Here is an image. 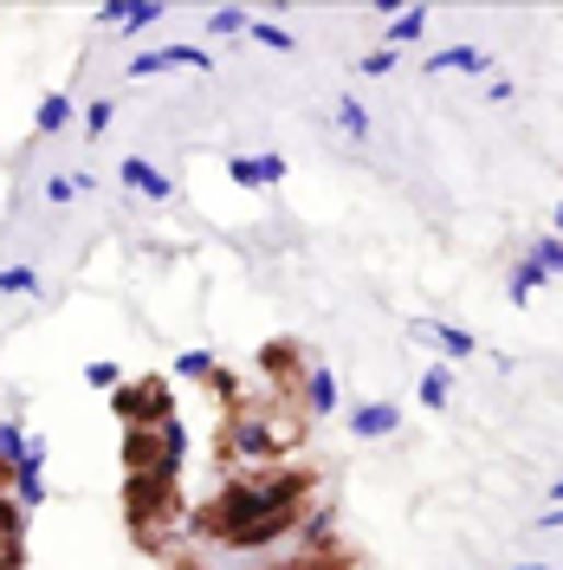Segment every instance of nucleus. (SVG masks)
<instances>
[{
    "label": "nucleus",
    "instance_id": "nucleus-1",
    "mask_svg": "<svg viewBox=\"0 0 563 570\" xmlns=\"http://www.w3.org/2000/svg\"><path fill=\"white\" fill-rule=\"evenodd\" d=\"M305 493H311L305 474H253V480H233V487L202 512V532L233 538V532H246V525H260V518H273V512H291Z\"/></svg>",
    "mask_w": 563,
    "mask_h": 570
},
{
    "label": "nucleus",
    "instance_id": "nucleus-2",
    "mask_svg": "<svg viewBox=\"0 0 563 570\" xmlns=\"http://www.w3.org/2000/svg\"><path fill=\"white\" fill-rule=\"evenodd\" d=\"M111 402H117V415L130 422V434H149L156 422H169V396H162V383H137V396L117 389Z\"/></svg>",
    "mask_w": 563,
    "mask_h": 570
},
{
    "label": "nucleus",
    "instance_id": "nucleus-3",
    "mask_svg": "<svg viewBox=\"0 0 563 570\" xmlns=\"http://www.w3.org/2000/svg\"><path fill=\"white\" fill-rule=\"evenodd\" d=\"M162 71H208V53L202 46H156V53L130 59V78H162Z\"/></svg>",
    "mask_w": 563,
    "mask_h": 570
},
{
    "label": "nucleus",
    "instance_id": "nucleus-4",
    "mask_svg": "<svg viewBox=\"0 0 563 570\" xmlns=\"http://www.w3.org/2000/svg\"><path fill=\"white\" fill-rule=\"evenodd\" d=\"M409 331H415V344H434L447 363H467V356L480 351V338H473V331H460V324H427V318H415Z\"/></svg>",
    "mask_w": 563,
    "mask_h": 570
},
{
    "label": "nucleus",
    "instance_id": "nucleus-5",
    "mask_svg": "<svg viewBox=\"0 0 563 570\" xmlns=\"http://www.w3.org/2000/svg\"><path fill=\"white\" fill-rule=\"evenodd\" d=\"M117 175H124V189L142 195V202H169V195H175V182H169L149 156H124V162H117Z\"/></svg>",
    "mask_w": 563,
    "mask_h": 570
},
{
    "label": "nucleus",
    "instance_id": "nucleus-6",
    "mask_svg": "<svg viewBox=\"0 0 563 570\" xmlns=\"http://www.w3.org/2000/svg\"><path fill=\"white\" fill-rule=\"evenodd\" d=\"M402 428V409L395 402H356L351 409V434L356 441H389Z\"/></svg>",
    "mask_w": 563,
    "mask_h": 570
},
{
    "label": "nucleus",
    "instance_id": "nucleus-7",
    "mask_svg": "<svg viewBox=\"0 0 563 570\" xmlns=\"http://www.w3.org/2000/svg\"><path fill=\"white\" fill-rule=\"evenodd\" d=\"M273 447H279V441L266 434L260 415H253V422H233V454H240L246 467H266V460H273Z\"/></svg>",
    "mask_w": 563,
    "mask_h": 570
},
{
    "label": "nucleus",
    "instance_id": "nucleus-8",
    "mask_svg": "<svg viewBox=\"0 0 563 570\" xmlns=\"http://www.w3.org/2000/svg\"><path fill=\"white\" fill-rule=\"evenodd\" d=\"M291 525H298V505H291V512H273V518H260V525H246V532H233L227 545H233V551H260V545H273V538H285Z\"/></svg>",
    "mask_w": 563,
    "mask_h": 570
},
{
    "label": "nucleus",
    "instance_id": "nucleus-9",
    "mask_svg": "<svg viewBox=\"0 0 563 570\" xmlns=\"http://www.w3.org/2000/svg\"><path fill=\"white\" fill-rule=\"evenodd\" d=\"M493 59L480 53V46H440V53H427V78H440V71H486Z\"/></svg>",
    "mask_w": 563,
    "mask_h": 570
},
{
    "label": "nucleus",
    "instance_id": "nucleus-10",
    "mask_svg": "<svg viewBox=\"0 0 563 570\" xmlns=\"http://www.w3.org/2000/svg\"><path fill=\"white\" fill-rule=\"evenodd\" d=\"M305 409H311V422H324V415L337 409V376H331L324 363H318V369L305 376Z\"/></svg>",
    "mask_w": 563,
    "mask_h": 570
},
{
    "label": "nucleus",
    "instance_id": "nucleus-11",
    "mask_svg": "<svg viewBox=\"0 0 563 570\" xmlns=\"http://www.w3.org/2000/svg\"><path fill=\"white\" fill-rule=\"evenodd\" d=\"M422 33H427V7H402V13H395V20L382 26V46L395 53V46H415Z\"/></svg>",
    "mask_w": 563,
    "mask_h": 570
},
{
    "label": "nucleus",
    "instance_id": "nucleus-12",
    "mask_svg": "<svg viewBox=\"0 0 563 570\" xmlns=\"http://www.w3.org/2000/svg\"><path fill=\"white\" fill-rule=\"evenodd\" d=\"M71 124V98L66 91H46V98H39V111H33V130H46V137H53V130H66Z\"/></svg>",
    "mask_w": 563,
    "mask_h": 570
},
{
    "label": "nucleus",
    "instance_id": "nucleus-13",
    "mask_svg": "<svg viewBox=\"0 0 563 570\" xmlns=\"http://www.w3.org/2000/svg\"><path fill=\"white\" fill-rule=\"evenodd\" d=\"M544 280H551V273H544L538 260H518V266H512V285H505V292H512V305H525V298H531Z\"/></svg>",
    "mask_w": 563,
    "mask_h": 570
},
{
    "label": "nucleus",
    "instance_id": "nucleus-14",
    "mask_svg": "<svg viewBox=\"0 0 563 570\" xmlns=\"http://www.w3.org/2000/svg\"><path fill=\"white\" fill-rule=\"evenodd\" d=\"M447 396H453V369L434 363V369L422 376V409H447Z\"/></svg>",
    "mask_w": 563,
    "mask_h": 570
},
{
    "label": "nucleus",
    "instance_id": "nucleus-15",
    "mask_svg": "<svg viewBox=\"0 0 563 570\" xmlns=\"http://www.w3.org/2000/svg\"><path fill=\"white\" fill-rule=\"evenodd\" d=\"M149 26H162V0H137V7L124 13V26H117V33H124V39H142Z\"/></svg>",
    "mask_w": 563,
    "mask_h": 570
},
{
    "label": "nucleus",
    "instance_id": "nucleus-16",
    "mask_svg": "<svg viewBox=\"0 0 563 570\" xmlns=\"http://www.w3.org/2000/svg\"><path fill=\"white\" fill-rule=\"evenodd\" d=\"M337 130H344V137H363V130H369V111H363V98H356V91L337 98Z\"/></svg>",
    "mask_w": 563,
    "mask_h": 570
},
{
    "label": "nucleus",
    "instance_id": "nucleus-17",
    "mask_svg": "<svg viewBox=\"0 0 563 570\" xmlns=\"http://www.w3.org/2000/svg\"><path fill=\"white\" fill-rule=\"evenodd\" d=\"M26 292H39L33 266H0V298H26Z\"/></svg>",
    "mask_w": 563,
    "mask_h": 570
},
{
    "label": "nucleus",
    "instance_id": "nucleus-18",
    "mask_svg": "<svg viewBox=\"0 0 563 570\" xmlns=\"http://www.w3.org/2000/svg\"><path fill=\"white\" fill-rule=\"evenodd\" d=\"M111 124H117V104H111V98H97V104L84 111V137L104 142V137H111Z\"/></svg>",
    "mask_w": 563,
    "mask_h": 570
},
{
    "label": "nucleus",
    "instance_id": "nucleus-19",
    "mask_svg": "<svg viewBox=\"0 0 563 570\" xmlns=\"http://www.w3.org/2000/svg\"><path fill=\"white\" fill-rule=\"evenodd\" d=\"M525 260H538V266H544V273L558 280V273H563V240H558V233H544V240H531V253H525Z\"/></svg>",
    "mask_w": 563,
    "mask_h": 570
},
{
    "label": "nucleus",
    "instance_id": "nucleus-20",
    "mask_svg": "<svg viewBox=\"0 0 563 570\" xmlns=\"http://www.w3.org/2000/svg\"><path fill=\"white\" fill-rule=\"evenodd\" d=\"M246 26H253V20H246L240 7H214V13H208V33H214V39H227V33H246Z\"/></svg>",
    "mask_w": 563,
    "mask_h": 570
},
{
    "label": "nucleus",
    "instance_id": "nucleus-21",
    "mask_svg": "<svg viewBox=\"0 0 563 570\" xmlns=\"http://www.w3.org/2000/svg\"><path fill=\"white\" fill-rule=\"evenodd\" d=\"M84 383H91V389H111V396H117V383H124V369H117L111 356H97V363H84Z\"/></svg>",
    "mask_w": 563,
    "mask_h": 570
},
{
    "label": "nucleus",
    "instance_id": "nucleus-22",
    "mask_svg": "<svg viewBox=\"0 0 563 570\" xmlns=\"http://www.w3.org/2000/svg\"><path fill=\"white\" fill-rule=\"evenodd\" d=\"M175 376L202 383V376H220V369H214V356H208V351H182V356H175Z\"/></svg>",
    "mask_w": 563,
    "mask_h": 570
},
{
    "label": "nucleus",
    "instance_id": "nucleus-23",
    "mask_svg": "<svg viewBox=\"0 0 563 570\" xmlns=\"http://www.w3.org/2000/svg\"><path fill=\"white\" fill-rule=\"evenodd\" d=\"M246 33H253V39H260V46H273V53H291V46H298V39H291V33H285V26H273V20H253V26H246Z\"/></svg>",
    "mask_w": 563,
    "mask_h": 570
},
{
    "label": "nucleus",
    "instance_id": "nucleus-24",
    "mask_svg": "<svg viewBox=\"0 0 563 570\" xmlns=\"http://www.w3.org/2000/svg\"><path fill=\"white\" fill-rule=\"evenodd\" d=\"M227 175H233L240 189H266V182H260V162H253V156H227Z\"/></svg>",
    "mask_w": 563,
    "mask_h": 570
},
{
    "label": "nucleus",
    "instance_id": "nucleus-25",
    "mask_svg": "<svg viewBox=\"0 0 563 570\" xmlns=\"http://www.w3.org/2000/svg\"><path fill=\"white\" fill-rule=\"evenodd\" d=\"M20 454H26V434H20L13 422H0V467H13Z\"/></svg>",
    "mask_w": 563,
    "mask_h": 570
},
{
    "label": "nucleus",
    "instance_id": "nucleus-26",
    "mask_svg": "<svg viewBox=\"0 0 563 570\" xmlns=\"http://www.w3.org/2000/svg\"><path fill=\"white\" fill-rule=\"evenodd\" d=\"M71 195H78V175H53V182H46V202H53V208H66Z\"/></svg>",
    "mask_w": 563,
    "mask_h": 570
},
{
    "label": "nucleus",
    "instance_id": "nucleus-27",
    "mask_svg": "<svg viewBox=\"0 0 563 570\" xmlns=\"http://www.w3.org/2000/svg\"><path fill=\"white\" fill-rule=\"evenodd\" d=\"M253 162H260V182H266V189H273V182H285V156H273V149H266V156H253Z\"/></svg>",
    "mask_w": 563,
    "mask_h": 570
},
{
    "label": "nucleus",
    "instance_id": "nucleus-28",
    "mask_svg": "<svg viewBox=\"0 0 563 570\" xmlns=\"http://www.w3.org/2000/svg\"><path fill=\"white\" fill-rule=\"evenodd\" d=\"M363 71H369V78H382V71H395V53H389V46H376V53L363 59Z\"/></svg>",
    "mask_w": 563,
    "mask_h": 570
},
{
    "label": "nucleus",
    "instance_id": "nucleus-29",
    "mask_svg": "<svg viewBox=\"0 0 563 570\" xmlns=\"http://www.w3.org/2000/svg\"><path fill=\"white\" fill-rule=\"evenodd\" d=\"M124 13H130V7H124V0H104V7H97V13H91V20H97V26H111V20H124Z\"/></svg>",
    "mask_w": 563,
    "mask_h": 570
},
{
    "label": "nucleus",
    "instance_id": "nucleus-30",
    "mask_svg": "<svg viewBox=\"0 0 563 570\" xmlns=\"http://www.w3.org/2000/svg\"><path fill=\"white\" fill-rule=\"evenodd\" d=\"M544 532H563V505H544V518H538Z\"/></svg>",
    "mask_w": 563,
    "mask_h": 570
},
{
    "label": "nucleus",
    "instance_id": "nucleus-31",
    "mask_svg": "<svg viewBox=\"0 0 563 570\" xmlns=\"http://www.w3.org/2000/svg\"><path fill=\"white\" fill-rule=\"evenodd\" d=\"M544 499H551V505H563V480H551V487H544Z\"/></svg>",
    "mask_w": 563,
    "mask_h": 570
},
{
    "label": "nucleus",
    "instance_id": "nucleus-32",
    "mask_svg": "<svg viewBox=\"0 0 563 570\" xmlns=\"http://www.w3.org/2000/svg\"><path fill=\"white\" fill-rule=\"evenodd\" d=\"M551 227H558V240H563V202H558V214H551Z\"/></svg>",
    "mask_w": 563,
    "mask_h": 570
},
{
    "label": "nucleus",
    "instance_id": "nucleus-33",
    "mask_svg": "<svg viewBox=\"0 0 563 570\" xmlns=\"http://www.w3.org/2000/svg\"><path fill=\"white\" fill-rule=\"evenodd\" d=\"M512 570H544V565H512Z\"/></svg>",
    "mask_w": 563,
    "mask_h": 570
}]
</instances>
